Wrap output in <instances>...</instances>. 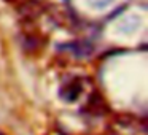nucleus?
Listing matches in <instances>:
<instances>
[{
    "instance_id": "obj_1",
    "label": "nucleus",
    "mask_w": 148,
    "mask_h": 135,
    "mask_svg": "<svg viewBox=\"0 0 148 135\" xmlns=\"http://www.w3.org/2000/svg\"><path fill=\"white\" fill-rule=\"evenodd\" d=\"M0 135H3V134H0Z\"/></svg>"
}]
</instances>
